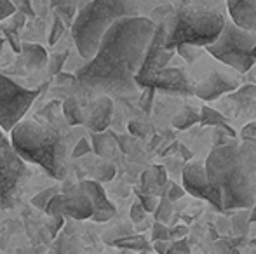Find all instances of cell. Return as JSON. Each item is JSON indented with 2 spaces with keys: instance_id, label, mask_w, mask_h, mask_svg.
<instances>
[{
  "instance_id": "obj_28",
  "label": "cell",
  "mask_w": 256,
  "mask_h": 254,
  "mask_svg": "<svg viewBox=\"0 0 256 254\" xmlns=\"http://www.w3.org/2000/svg\"><path fill=\"white\" fill-rule=\"evenodd\" d=\"M56 254H78L77 241L75 239L61 237L56 242Z\"/></svg>"
},
{
  "instance_id": "obj_50",
  "label": "cell",
  "mask_w": 256,
  "mask_h": 254,
  "mask_svg": "<svg viewBox=\"0 0 256 254\" xmlns=\"http://www.w3.org/2000/svg\"><path fill=\"white\" fill-rule=\"evenodd\" d=\"M194 0H180V3H182V5H186V3H192Z\"/></svg>"
},
{
  "instance_id": "obj_42",
  "label": "cell",
  "mask_w": 256,
  "mask_h": 254,
  "mask_svg": "<svg viewBox=\"0 0 256 254\" xmlns=\"http://www.w3.org/2000/svg\"><path fill=\"white\" fill-rule=\"evenodd\" d=\"M74 82H77V78H75V75H72V73H64V71H60V73L56 75V84L58 85L74 84Z\"/></svg>"
},
{
  "instance_id": "obj_46",
  "label": "cell",
  "mask_w": 256,
  "mask_h": 254,
  "mask_svg": "<svg viewBox=\"0 0 256 254\" xmlns=\"http://www.w3.org/2000/svg\"><path fill=\"white\" fill-rule=\"evenodd\" d=\"M77 0H51V7L52 9H60V7H68V5H75Z\"/></svg>"
},
{
  "instance_id": "obj_12",
  "label": "cell",
  "mask_w": 256,
  "mask_h": 254,
  "mask_svg": "<svg viewBox=\"0 0 256 254\" xmlns=\"http://www.w3.org/2000/svg\"><path fill=\"white\" fill-rule=\"evenodd\" d=\"M239 87V77L223 70H211L202 80H196L194 94L202 101H212L226 92H234Z\"/></svg>"
},
{
  "instance_id": "obj_19",
  "label": "cell",
  "mask_w": 256,
  "mask_h": 254,
  "mask_svg": "<svg viewBox=\"0 0 256 254\" xmlns=\"http://www.w3.org/2000/svg\"><path fill=\"white\" fill-rule=\"evenodd\" d=\"M199 122L202 124V126L223 129V131H225L228 136L236 138V131H234V129L228 126V122H226L225 117H223L220 112H216L214 108H211V106H204V108L200 110V119H199Z\"/></svg>"
},
{
  "instance_id": "obj_11",
  "label": "cell",
  "mask_w": 256,
  "mask_h": 254,
  "mask_svg": "<svg viewBox=\"0 0 256 254\" xmlns=\"http://www.w3.org/2000/svg\"><path fill=\"white\" fill-rule=\"evenodd\" d=\"M183 188L186 193L197 197V199H204L209 204L216 206L220 211L222 209V195L220 192L209 183L208 174H206L204 164L202 162H190L183 169Z\"/></svg>"
},
{
  "instance_id": "obj_9",
  "label": "cell",
  "mask_w": 256,
  "mask_h": 254,
  "mask_svg": "<svg viewBox=\"0 0 256 254\" xmlns=\"http://www.w3.org/2000/svg\"><path fill=\"white\" fill-rule=\"evenodd\" d=\"M166 42V19H162L160 23L155 24V31L152 35V40H150L148 47H146L145 58H143V63L140 66L138 73H136V85L142 89L143 82L146 78H150L155 71L166 68L171 59L176 56L174 49H166L164 45Z\"/></svg>"
},
{
  "instance_id": "obj_39",
  "label": "cell",
  "mask_w": 256,
  "mask_h": 254,
  "mask_svg": "<svg viewBox=\"0 0 256 254\" xmlns=\"http://www.w3.org/2000/svg\"><path fill=\"white\" fill-rule=\"evenodd\" d=\"M16 12V7L10 0H0V21L7 19Z\"/></svg>"
},
{
  "instance_id": "obj_31",
  "label": "cell",
  "mask_w": 256,
  "mask_h": 254,
  "mask_svg": "<svg viewBox=\"0 0 256 254\" xmlns=\"http://www.w3.org/2000/svg\"><path fill=\"white\" fill-rule=\"evenodd\" d=\"M64 23L60 19L58 16H54V21H52V26H51V33H49V44L54 45L58 40L61 38V35H63L64 31Z\"/></svg>"
},
{
  "instance_id": "obj_26",
  "label": "cell",
  "mask_w": 256,
  "mask_h": 254,
  "mask_svg": "<svg viewBox=\"0 0 256 254\" xmlns=\"http://www.w3.org/2000/svg\"><path fill=\"white\" fill-rule=\"evenodd\" d=\"M92 153V146L89 143L88 138H78L77 141L74 143V148L70 152V159H80L84 155H89Z\"/></svg>"
},
{
  "instance_id": "obj_37",
  "label": "cell",
  "mask_w": 256,
  "mask_h": 254,
  "mask_svg": "<svg viewBox=\"0 0 256 254\" xmlns=\"http://www.w3.org/2000/svg\"><path fill=\"white\" fill-rule=\"evenodd\" d=\"M14 7H16L18 12H21L23 16H26V17H35V10H34V7H32V2H30V0H16Z\"/></svg>"
},
{
  "instance_id": "obj_22",
  "label": "cell",
  "mask_w": 256,
  "mask_h": 254,
  "mask_svg": "<svg viewBox=\"0 0 256 254\" xmlns=\"http://www.w3.org/2000/svg\"><path fill=\"white\" fill-rule=\"evenodd\" d=\"M92 139V153H96V155L100 157H108L110 155V145H108V141H110V134L108 132H92L91 136Z\"/></svg>"
},
{
  "instance_id": "obj_7",
  "label": "cell",
  "mask_w": 256,
  "mask_h": 254,
  "mask_svg": "<svg viewBox=\"0 0 256 254\" xmlns=\"http://www.w3.org/2000/svg\"><path fill=\"white\" fill-rule=\"evenodd\" d=\"M30 178L26 162L20 157L6 132L0 129V207L12 209L20 204Z\"/></svg>"
},
{
  "instance_id": "obj_48",
  "label": "cell",
  "mask_w": 256,
  "mask_h": 254,
  "mask_svg": "<svg viewBox=\"0 0 256 254\" xmlns=\"http://www.w3.org/2000/svg\"><path fill=\"white\" fill-rule=\"evenodd\" d=\"M248 221H250V223H256V202L251 206V213H250V216H248Z\"/></svg>"
},
{
  "instance_id": "obj_36",
  "label": "cell",
  "mask_w": 256,
  "mask_h": 254,
  "mask_svg": "<svg viewBox=\"0 0 256 254\" xmlns=\"http://www.w3.org/2000/svg\"><path fill=\"white\" fill-rule=\"evenodd\" d=\"M190 253V248L186 246L185 239H180L176 242H169V249L166 254H188Z\"/></svg>"
},
{
  "instance_id": "obj_5",
  "label": "cell",
  "mask_w": 256,
  "mask_h": 254,
  "mask_svg": "<svg viewBox=\"0 0 256 254\" xmlns=\"http://www.w3.org/2000/svg\"><path fill=\"white\" fill-rule=\"evenodd\" d=\"M225 24V16L220 10L202 3H186L174 7L166 17V49H174L176 45L190 44L206 47L216 40Z\"/></svg>"
},
{
  "instance_id": "obj_24",
  "label": "cell",
  "mask_w": 256,
  "mask_h": 254,
  "mask_svg": "<svg viewBox=\"0 0 256 254\" xmlns=\"http://www.w3.org/2000/svg\"><path fill=\"white\" fill-rule=\"evenodd\" d=\"M171 214H172V202H169L166 197H162L154 211L155 221H160V223L166 225L169 221V218H171Z\"/></svg>"
},
{
  "instance_id": "obj_44",
  "label": "cell",
  "mask_w": 256,
  "mask_h": 254,
  "mask_svg": "<svg viewBox=\"0 0 256 254\" xmlns=\"http://www.w3.org/2000/svg\"><path fill=\"white\" fill-rule=\"evenodd\" d=\"M242 138H248V139L256 138V120L246 124V126L242 127Z\"/></svg>"
},
{
  "instance_id": "obj_29",
  "label": "cell",
  "mask_w": 256,
  "mask_h": 254,
  "mask_svg": "<svg viewBox=\"0 0 256 254\" xmlns=\"http://www.w3.org/2000/svg\"><path fill=\"white\" fill-rule=\"evenodd\" d=\"M66 58H68V52H60V54H54L48 59L49 73H51V77H56L60 71H63V66H64Z\"/></svg>"
},
{
  "instance_id": "obj_25",
  "label": "cell",
  "mask_w": 256,
  "mask_h": 254,
  "mask_svg": "<svg viewBox=\"0 0 256 254\" xmlns=\"http://www.w3.org/2000/svg\"><path fill=\"white\" fill-rule=\"evenodd\" d=\"M63 206H64V195L63 192H60L48 202L44 213L48 216H63Z\"/></svg>"
},
{
  "instance_id": "obj_15",
  "label": "cell",
  "mask_w": 256,
  "mask_h": 254,
  "mask_svg": "<svg viewBox=\"0 0 256 254\" xmlns=\"http://www.w3.org/2000/svg\"><path fill=\"white\" fill-rule=\"evenodd\" d=\"M112 115H114V99L106 94H100V98L92 103L89 115L86 117L84 126L91 132H103L110 126Z\"/></svg>"
},
{
  "instance_id": "obj_47",
  "label": "cell",
  "mask_w": 256,
  "mask_h": 254,
  "mask_svg": "<svg viewBox=\"0 0 256 254\" xmlns=\"http://www.w3.org/2000/svg\"><path fill=\"white\" fill-rule=\"evenodd\" d=\"M178 150L182 152L183 159H185V160H192V157H194V155H192V152H188V150H186L183 145H180V143H178Z\"/></svg>"
},
{
  "instance_id": "obj_17",
  "label": "cell",
  "mask_w": 256,
  "mask_h": 254,
  "mask_svg": "<svg viewBox=\"0 0 256 254\" xmlns=\"http://www.w3.org/2000/svg\"><path fill=\"white\" fill-rule=\"evenodd\" d=\"M21 56L24 59L28 70H38L48 64V51L38 44H23L21 45Z\"/></svg>"
},
{
  "instance_id": "obj_30",
  "label": "cell",
  "mask_w": 256,
  "mask_h": 254,
  "mask_svg": "<svg viewBox=\"0 0 256 254\" xmlns=\"http://www.w3.org/2000/svg\"><path fill=\"white\" fill-rule=\"evenodd\" d=\"M96 180L98 183H104V181H112L115 176V166H112V164L104 162L102 164L100 167H96Z\"/></svg>"
},
{
  "instance_id": "obj_52",
  "label": "cell",
  "mask_w": 256,
  "mask_h": 254,
  "mask_svg": "<svg viewBox=\"0 0 256 254\" xmlns=\"http://www.w3.org/2000/svg\"><path fill=\"white\" fill-rule=\"evenodd\" d=\"M0 254H6V253H0Z\"/></svg>"
},
{
  "instance_id": "obj_1",
  "label": "cell",
  "mask_w": 256,
  "mask_h": 254,
  "mask_svg": "<svg viewBox=\"0 0 256 254\" xmlns=\"http://www.w3.org/2000/svg\"><path fill=\"white\" fill-rule=\"evenodd\" d=\"M155 23L148 16L124 17L103 33L94 56L75 71L80 87L106 96H134L136 73L145 58Z\"/></svg>"
},
{
  "instance_id": "obj_34",
  "label": "cell",
  "mask_w": 256,
  "mask_h": 254,
  "mask_svg": "<svg viewBox=\"0 0 256 254\" xmlns=\"http://www.w3.org/2000/svg\"><path fill=\"white\" fill-rule=\"evenodd\" d=\"M185 188L183 187H178V185L174 183H169L168 185V190H166V199L169 200V202H176V200L183 199V195H185Z\"/></svg>"
},
{
  "instance_id": "obj_3",
  "label": "cell",
  "mask_w": 256,
  "mask_h": 254,
  "mask_svg": "<svg viewBox=\"0 0 256 254\" xmlns=\"http://www.w3.org/2000/svg\"><path fill=\"white\" fill-rule=\"evenodd\" d=\"M208 180L222 195V209H251L256 202V153L236 141L212 148L204 162Z\"/></svg>"
},
{
  "instance_id": "obj_21",
  "label": "cell",
  "mask_w": 256,
  "mask_h": 254,
  "mask_svg": "<svg viewBox=\"0 0 256 254\" xmlns=\"http://www.w3.org/2000/svg\"><path fill=\"white\" fill-rule=\"evenodd\" d=\"M200 112L192 106H185L180 113H176V117L172 119V127H176L178 131H185V129L199 124Z\"/></svg>"
},
{
  "instance_id": "obj_45",
  "label": "cell",
  "mask_w": 256,
  "mask_h": 254,
  "mask_svg": "<svg viewBox=\"0 0 256 254\" xmlns=\"http://www.w3.org/2000/svg\"><path fill=\"white\" fill-rule=\"evenodd\" d=\"M154 249L157 254H166L169 249V241H154Z\"/></svg>"
},
{
  "instance_id": "obj_33",
  "label": "cell",
  "mask_w": 256,
  "mask_h": 254,
  "mask_svg": "<svg viewBox=\"0 0 256 254\" xmlns=\"http://www.w3.org/2000/svg\"><path fill=\"white\" fill-rule=\"evenodd\" d=\"M152 241H171L169 239V228L160 221H155L152 228Z\"/></svg>"
},
{
  "instance_id": "obj_8",
  "label": "cell",
  "mask_w": 256,
  "mask_h": 254,
  "mask_svg": "<svg viewBox=\"0 0 256 254\" xmlns=\"http://www.w3.org/2000/svg\"><path fill=\"white\" fill-rule=\"evenodd\" d=\"M42 89H24L0 71V129L4 132H10V129L23 120Z\"/></svg>"
},
{
  "instance_id": "obj_38",
  "label": "cell",
  "mask_w": 256,
  "mask_h": 254,
  "mask_svg": "<svg viewBox=\"0 0 256 254\" xmlns=\"http://www.w3.org/2000/svg\"><path fill=\"white\" fill-rule=\"evenodd\" d=\"M64 225V216H49V232H51V237H58L60 230Z\"/></svg>"
},
{
  "instance_id": "obj_18",
  "label": "cell",
  "mask_w": 256,
  "mask_h": 254,
  "mask_svg": "<svg viewBox=\"0 0 256 254\" xmlns=\"http://www.w3.org/2000/svg\"><path fill=\"white\" fill-rule=\"evenodd\" d=\"M61 112H63L64 122H66L70 127L84 126L86 115H84V112H82L78 101L74 98V96H72V98H66L63 103H61Z\"/></svg>"
},
{
  "instance_id": "obj_32",
  "label": "cell",
  "mask_w": 256,
  "mask_h": 254,
  "mask_svg": "<svg viewBox=\"0 0 256 254\" xmlns=\"http://www.w3.org/2000/svg\"><path fill=\"white\" fill-rule=\"evenodd\" d=\"M138 199H140V204H142L143 209H145L146 213H154L155 207H157V204H158L157 197L152 195V193H138Z\"/></svg>"
},
{
  "instance_id": "obj_13",
  "label": "cell",
  "mask_w": 256,
  "mask_h": 254,
  "mask_svg": "<svg viewBox=\"0 0 256 254\" xmlns=\"http://www.w3.org/2000/svg\"><path fill=\"white\" fill-rule=\"evenodd\" d=\"M78 188L91 199L92 204V216L91 220L96 223H104V221L112 220L115 216V206L108 200L104 188L102 183L94 180H86L82 183H78Z\"/></svg>"
},
{
  "instance_id": "obj_16",
  "label": "cell",
  "mask_w": 256,
  "mask_h": 254,
  "mask_svg": "<svg viewBox=\"0 0 256 254\" xmlns=\"http://www.w3.org/2000/svg\"><path fill=\"white\" fill-rule=\"evenodd\" d=\"M230 21L248 31H256V0H226Z\"/></svg>"
},
{
  "instance_id": "obj_41",
  "label": "cell",
  "mask_w": 256,
  "mask_h": 254,
  "mask_svg": "<svg viewBox=\"0 0 256 254\" xmlns=\"http://www.w3.org/2000/svg\"><path fill=\"white\" fill-rule=\"evenodd\" d=\"M129 132L134 136H145L146 134V127L145 124H142L140 120H132V122H129Z\"/></svg>"
},
{
  "instance_id": "obj_23",
  "label": "cell",
  "mask_w": 256,
  "mask_h": 254,
  "mask_svg": "<svg viewBox=\"0 0 256 254\" xmlns=\"http://www.w3.org/2000/svg\"><path fill=\"white\" fill-rule=\"evenodd\" d=\"M174 52L178 56H182L186 63H196L197 59L204 54V47H199V45H190V44H182V45H176Z\"/></svg>"
},
{
  "instance_id": "obj_40",
  "label": "cell",
  "mask_w": 256,
  "mask_h": 254,
  "mask_svg": "<svg viewBox=\"0 0 256 254\" xmlns=\"http://www.w3.org/2000/svg\"><path fill=\"white\" fill-rule=\"evenodd\" d=\"M145 216H146V211L143 209V206L140 204V200L132 204V207H131V220L134 221V223H142V221L145 220Z\"/></svg>"
},
{
  "instance_id": "obj_49",
  "label": "cell",
  "mask_w": 256,
  "mask_h": 254,
  "mask_svg": "<svg viewBox=\"0 0 256 254\" xmlns=\"http://www.w3.org/2000/svg\"><path fill=\"white\" fill-rule=\"evenodd\" d=\"M118 254H136V251H129V249H122Z\"/></svg>"
},
{
  "instance_id": "obj_6",
  "label": "cell",
  "mask_w": 256,
  "mask_h": 254,
  "mask_svg": "<svg viewBox=\"0 0 256 254\" xmlns=\"http://www.w3.org/2000/svg\"><path fill=\"white\" fill-rule=\"evenodd\" d=\"M256 45V31H248L234 24L230 19H225L222 31L204 47L216 61L226 64L237 73H246L254 66L253 49Z\"/></svg>"
},
{
  "instance_id": "obj_35",
  "label": "cell",
  "mask_w": 256,
  "mask_h": 254,
  "mask_svg": "<svg viewBox=\"0 0 256 254\" xmlns=\"http://www.w3.org/2000/svg\"><path fill=\"white\" fill-rule=\"evenodd\" d=\"M154 94H155V89H152V87H143L142 98H140V105H142V108L145 110L146 113H148L150 110H152Z\"/></svg>"
},
{
  "instance_id": "obj_43",
  "label": "cell",
  "mask_w": 256,
  "mask_h": 254,
  "mask_svg": "<svg viewBox=\"0 0 256 254\" xmlns=\"http://www.w3.org/2000/svg\"><path fill=\"white\" fill-rule=\"evenodd\" d=\"M186 234H188V228H186L185 225H178L176 228L169 230V239H176V241H180V239H183Z\"/></svg>"
},
{
  "instance_id": "obj_27",
  "label": "cell",
  "mask_w": 256,
  "mask_h": 254,
  "mask_svg": "<svg viewBox=\"0 0 256 254\" xmlns=\"http://www.w3.org/2000/svg\"><path fill=\"white\" fill-rule=\"evenodd\" d=\"M56 193H60V190H58V187H52V188H48V190H44V192H40V193H37V195L32 199V204H34L37 209H40V211H44L46 209V206H48V202L52 199Z\"/></svg>"
},
{
  "instance_id": "obj_10",
  "label": "cell",
  "mask_w": 256,
  "mask_h": 254,
  "mask_svg": "<svg viewBox=\"0 0 256 254\" xmlns=\"http://www.w3.org/2000/svg\"><path fill=\"white\" fill-rule=\"evenodd\" d=\"M143 87H152L155 91L168 92L178 96H194L196 91V78L182 66H166L155 71L150 78L143 82Z\"/></svg>"
},
{
  "instance_id": "obj_51",
  "label": "cell",
  "mask_w": 256,
  "mask_h": 254,
  "mask_svg": "<svg viewBox=\"0 0 256 254\" xmlns=\"http://www.w3.org/2000/svg\"><path fill=\"white\" fill-rule=\"evenodd\" d=\"M253 58H254V61H256V45H254V49H253Z\"/></svg>"
},
{
  "instance_id": "obj_2",
  "label": "cell",
  "mask_w": 256,
  "mask_h": 254,
  "mask_svg": "<svg viewBox=\"0 0 256 254\" xmlns=\"http://www.w3.org/2000/svg\"><path fill=\"white\" fill-rule=\"evenodd\" d=\"M60 101H51L37 113V119L20 120L10 129V143L24 162L37 164L54 180H64L74 148L72 129L58 119Z\"/></svg>"
},
{
  "instance_id": "obj_14",
  "label": "cell",
  "mask_w": 256,
  "mask_h": 254,
  "mask_svg": "<svg viewBox=\"0 0 256 254\" xmlns=\"http://www.w3.org/2000/svg\"><path fill=\"white\" fill-rule=\"evenodd\" d=\"M63 195H64L63 216H68L77 221L91 220L92 216L91 199L78 188V185L77 187H66Z\"/></svg>"
},
{
  "instance_id": "obj_20",
  "label": "cell",
  "mask_w": 256,
  "mask_h": 254,
  "mask_svg": "<svg viewBox=\"0 0 256 254\" xmlns=\"http://www.w3.org/2000/svg\"><path fill=\"white\" fill-rule=\"evenodd\" d=\"M112 246L115 248H120V249H129V251H146L150 249L148 241H146L143 235H122V237H117L110 242Z\"/></svg>"
},
{
  "instance_id": "obj_4",
  "label": "cell",
  "mask_w": 256,
  "mask_h": 254,
  "mask_svg": "<svg viewBox=\"0 0 256 254\" xmlns=\"http://www.w3.org/2000/svg\"><path fill=\"white\" fill-rule=\"evenodd\" d=\"M150 0H91L74 17L72 37L78 54L89 61L94 56L103 33L124 17L148 16L154 9Z\"/></svg>"
}]
</instances>
